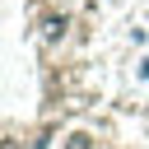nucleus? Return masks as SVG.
Wrapping results in <instances>:
<instances>
[{
  "label": "nucleus",
  "mask_w": 149,
  "mask_h": 149,
  "mask_svg": "<svg viewBox=\"0 0 149 149\" xmlns=\"http://www.w3.org/2000/svg\"><path fill=\"white\" fill-rule=\"evenodd\" d=\"M70 149H88V140H84V135H74V140H70Z\"/></svg>",
  "instance_id": "obj_1"
}]
</instances>
